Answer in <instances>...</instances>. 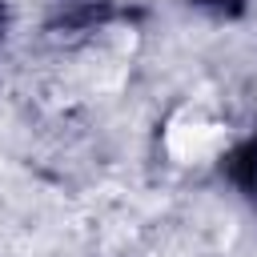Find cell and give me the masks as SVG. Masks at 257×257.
Here are the masks:
<instances>
[{"label":"cell","instance_id":"6da1fadb","mask_svg":"<svg viewBox=\"0 0 257 257\" xmlns=\"http://www.w3.org/2000/svg\"><path fill=\"white\" fill-rule=\"evenodd\" d=\"M233 145V128L225 116H217L205 100L177 104L161 124V149L181 169H209L221 161Z\"/></svg>","mask_w":257,"mask_h":257},{"label":"cell","instance_id":"7a4b0ae2","mask_svg":"<svg viewBox=\"0 0 257 257\" xmlns=\"http://www.w3.org/2000/svg\"><path fill=\"white\" fill-rule=\"evenodd\" d=\"M133 56H137V32L124 28V24H112V28H100L84 52L76 56V76L88 92H116L128 72H133Z\"/></svg>","mask_w":257,"mask_h":257}]
</instances>
